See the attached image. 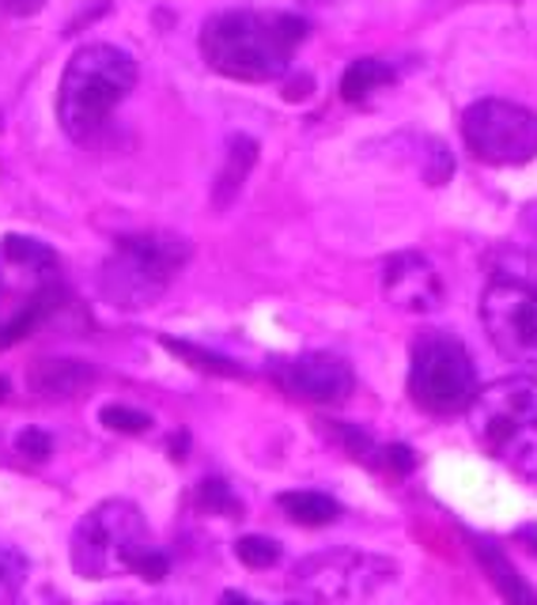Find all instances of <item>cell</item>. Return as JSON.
Returning a JSON list of instances; mask_svg holds the SVG:
<instances>
[{
    "label": "cell",
    "instance_id": "cell-21",
    "mask_svg": "<svg viewBox=\"0 0 537 605\" xmlns=\"http://www.w3.org/2000/svg\"><path fill=\"white\" fill-rule=\"evenodd\" d=\"M500 458L515 469V474L523 477V481L537 485V428H534V431H526L523 439H515V443L507 447Z\"/></svg>",
    "mask_w": 537,
    "mask_h": 605
},
{
    "label": "cell",
    "instance_id": "cell-24",
    "mask_svg": "<svg viewBox=\"0 0 537 605\" xmlns=\"http://www.w3.org/2000/svg\"><path fill=\"white\" fill-rule=\"evenodd\" d=\"M424 178L428 186H443V182L455 175V156L447 152L443 140H424Z\"/></svg>",
    "mask_w": 537,
    "mask_h": 605
},
{
    "label": "cell",
    "instance_id": "cell-34",
    "mask_svg": "<svg viewBox=\"0 0 537 605\" xmlns=\"http://www.w3.org/2000/svg\"><path fill=\"white\" fill-rule=\"evenodd\" d=\"M107 605H129V602H107Z\"/></svg>",
    "mask_w": 537,
    "mask_h": 605
},
{
    "label": "cell",
    "instance_id": "cell-26",
    "mask_svg": "<svg viewBox=\"0 0 537 605\" xmlns=\"http://www.w3.org/2000/svg\"><path fill=\"white\" fill-rule=\"evenodd\" d=\"M382 462H387V474L409 477V474H412V466H417V455H412V450H409L406 443H394V447L382 450Z\"/></svg>",
    "mask_w": 537,
    "mask_h": 605
},
{
    "label": "cell",
    "instance_id": "cell-10",
    "mask_svg": "<svg viewBox=\"0 0 537 605\" xmlns=\"http://www.w3.org/2000/svg\"><path fill=\"white\" fill-rule=\"evenodd\" d=\"M382 295L401 306V311L428 314L439 311V303H443V281H439L436 265L424 254L401 250V254L382 265Z\"/></svg>",
    "mask_w": 537,
    "mask_h": 605
},
{
    "label": "cell",
    "instance_id": "cell-33",
    "mask_svg": "<svg viewBox=\"0 0 537 605\" xmlns=\"http://www.w3.org/2000/svg\"><path fill=\"white\" fill-rule=\"evenodd\" d=\"M8 398V379H0V401Z\"/></svg>",
    "mask_w": 537,
    "mask_h": 605
},
{
    "label": "cell",
    "instance_id": "cell-31",
    "mask_svg": "<svg viewBox=\"0 0 537 605\" xmlns=\"http://www.w3.org/2000/svg\"><path fill=\"white\" fill-rule=\"evenodd\" d=\"M515 541H519L523 549H530V553L537 556V523L523 526V530H515Z\"/></svg>",
    "mask_w": 537,
    "mask_h": 605
},
{
    "label": "cell",
    "instance_id": "cell-3",
    "mask_svg": "<svg viewBox=\"0 0 537 605\" xmlns=\"http://www.w3.org/2000/svg\"><path fill=\"white\" fill-rule=\"evenodd\" d=\"M481 322L496 352L537 368V254L504 250L481 292Z\"/></svg>",
    "mask_w": 537,
    "mask_h": 605
},
{
    "label": "cell",
    "instance_id": "cell-22",
    "mask_svg": "<svg viewBox=\"0 0 537 605\" xmlns=\"http://www.w3.org/2000/svg\"><path fill=\"white\" fill-rule=\"evenodd\" d=\"M99 425L110 431H121V436H140V431L152 428V417L140 409H129V406H102Z\"/></svg>",
    "mask_w": 537,
    "mask_h": 605
},
{
    "label": "cell",
    "instance_id": "cell-27",
    "mask_svg": "<svg viewBox=\"0 0 537 605\" xmlns=\"http://www.w3.org/2000/svg\"><path fill=\"white\" fill-rule=\"evenodd\" d=\"M133 572L144 575L148 583H159L163 575H167V556H163L159 549H152V545H148V549H144V553L137 556V568H133Z\"/></svg>",
    "mask_w": 537,
    "mask_h": 605
},
{
    "label": "cell",
    "instance_id": "cell-25",
    "mask_svg": "<svg viewBox=\"0 0 537 605\" xmlns=\"http://www.w3.org/2000/svg\"><path fill=\"white\" fill-rule=\"evenodd\" d=\"M16 450L27 462H46L53 455V436L46 428H23L16 436Z\"/></svg>",
    "mask_w": 537,
    "mask_h": 605
},
{
    "label": "cell",
    "instance_id": "cell-14",
    "mask_svg": "<svg viewBox=\"0 0 537 605\" xmlns=\"http://www.w3.org/2000/svg\"><path fill=\"white\" fill-rule=\"evenodd\" d=\"M254 163H257V140L243 137V133L227 140L224 167H219L216 186H213V205H216V208H227V205H232V201L238 197V189H243L246 175L254 170Z\"/></svg>",
    "mask_w": 537,
    "mask_h": 605
},
{
    "label": "cell",
    "instance_id": "cell-7",
    "mask_svg": "<svg viewBox=\"0 0 537 605\" xmlns=\"http://www.w3.org/2000/svg\"><path fill=\"white\" fill-rule=\"evenodd\" d=\"M466 148L492 167H523L537 159V114L507 99H481L462 118Z\"/></svg>",
    "mask_w": 537,
    "mask_h": 605
},
{
    "label": "cell",
    "instance_id": "cell-2",
    "mask_svg": "<svg viewBox=\"0 0 537 605\" xmlns=\"http://www.w3.org/2000/svg\"><path fill=\"white\" fill-rule=\"evenodd\" d=\"M137 84V61L110 42H91L72 53L57 88V121L65 137L88 144L102 133L110 114L129 99Z\"/></svg>",
    "mask_w": 537,
    "mask_h": 605
},
{
    "label": "cell",
    "instance_id": "cell-18",
    "mask_svg": "<svg viewBox=\"0 0 537 605\" xmlns=\"http://www.w3.org/2000/svg\"><path fill=\"white\" fill-rule=\"evenodd\" d=\"M4 262L12 265H23L27 273H42L50 276L57 269V254L46 243H38V238H23V235H8L4 238Z\"/></svg>",
    "mask_w": 537,
    "mask_h": 605
},
{
    "label": "cell",
    "instance_id": "cell-32",
    "mask_svg": "<svg viewBox=\"0 0 537 605\" xmlns=\"http://www.w3.org/2000/svg\"><path fill=\"white\" fill-rule=\"evenodd\" d=\"M224 605H254V602H246L243 594H224Z\"/></svg>",
    "mask_w": 537,
    "mask_h": 605
},
{
    "label": "cell",
    "instance_id": "cell-15",
    "mask_svg": "<svg viewBox=\"0 0 537 605\" xmlns=\"http://www.w3.org/2000/svg\"><path fill=\"white\" fill-rule=\"evenodd\" d=\"M281 511L303 526H330L341 515V504L319 488H295V492H281Z\"/></svg>",
    "mask_w": 537,
    "mask_h": 605
},
{
    "label": "cell",
    "instance_id": "cell-17",
    "mask_svg": "<svg viewBox=\"0 0 537 605\" xmlns=\"http://www.w3.org/2000/svg\"><path fill=\"white\" fill-rule=\"evenodd\" d=\"M163 344H167V352H175L178 360H186L189 368L201 371V374H219V379H238L243 374V368H238L235 360L219 357V352H208V349H197V344L189 341H178V338H159Z\"/></svg>",
    "mask_w": 537,
    "mask_h": 605
},
{
    "label": "cell",
    "instance_id": "cell-20",
    "mask_svg": "<svg viewBox=\"0 0 537 605\" xmlns=\"http://www.w3.org/2000/svg\"><path fill=\"white\" fill-rule=\"evenodd\" d=\"M27 583V560L23 553L8 549V545H0V605H12L16 594L23 591Z\"/></svg>",
    "mask_w": 537,
    "mask_h": 605
},
{
    "label": "cell",
    "instance_id": "cell-6",
    "mask_svg": "<svg viewBox=\"0 0 537 605\" xmlns=\"http://www.w3.org/2000/svg\"><path fill=\"white\" fill-rule=\"evenodd\" d=\"M409 393L420 409L450 417V412L469 409L477 398V368L469 360L466 344L450 333H428L412 344V371Z\"/></svg>",
    "mask_w": 537,
    "mask_h": 605
},
{
    "label": "cell",
    "instance_id": "cell-5",
    "mask_svg": "<svg viewBox=\"0 0 537 605\" xmlns=\"http://www.w3.org/2000/svg\"><path fill=\"white\" fill-rule=\"evenodd\" d=\"M148 549V523L129 499H102L76 523L69 541L72 572L84 579H114L137 568Z\"/></svg>",
    "mask_w": 537,
    "mask_h": 605
},
{
    "label": "cell",
    "instance_id": "cell-4",
    "mask_svg": "<svg viewBox=\"0 0 537 605\" xmlns=\"http://www.w3.org/2000/svg\"><path fill=\"white\" fill-rule=\"evenodd\" d=\"M189 243L178 235H126L118 238L107 265L99 269V292L102 300L121 306V311H140L156 303L167 292L170 276L186 265Z\"/></svg>",
    "mask_w": 537,
    "mask_h": 605
},
{
    "label": "cell",
    "instance_id": "cell-19",
    "mask_svg": "<svg viewBox=\"0 0 537 605\" xmlns=\"http://www.w3.org/2000/svg\"><path fill=\"white\" fill-rule=\"evenodd\" d=\"M235 556H238V564H246V568L265 572V568H273V564L281 560V545H276L273 537L246 534V537H238V541H235Z\"/></svg>",
    "mask_w": 537,
    "mask_h": 605
},
{
    "label": "cell",
    "instance_id": "cell-30",
    "mask_svg": "<svg viewBox=\"0 0 537 605\" xmlns=\"http://www.w3.org/2000/svg\"><path fill=\"white\" fill-rule=\"evenodd\" d=\"M311 88H314L311 76H300V80H292V84L284 88V99H287V103H300V99H306V95H311Z\"/></svg>",
    "mask_w": 537,
    "mask_h": 605
},
{
    "label": "cell",
    "instance_id": "cell-29",
    "mask_svg": "<svg viewBox=\"0 0 537 605\" xmlns=\"http://www.w3.org/2000/svg\"><path fill=\"white\" fill-rule=\"evenodd\" d=\"M4 8L12 16H38L46 8V0H4Z\"/></svg>",
    "mask_w": 537,
    "mask_h": 605
},
{
    "label": "cell",
    "instance_id": "cell-12",
    "mask_svg": "<svg viewBox=\"0 0 537 605\" xmlns=\"http://www.w3.org/2000/svg\"><path fill=\"white\" fill-rule=\"evenodd\" d=\"M95 382V368L80 360H38L31 371H27V387L38 398H80L84 390H91Z\"/></svg>",
    "mask_w": 537,
    "mask_h": 605
},
{
    "label": "cell",
    "instance_id": "cell-28",
    "mask_svg": "<svg viewBox=\"0 0 537 605\" xmlns=\"http://www.w3.org/2000/svg\"><path fill=\"white\" fill-rule=\"evenodd\" d=\"M338 439H341L344 447H349V455H352V458H360V462H368V458L375 455L371 439L363 436V431H357V428H338Z\"/></svg>",
    "mask_w": 537,
    "mask_h": 605
},
{
    "label": "cell",
    "instance_id": "cell-8",
    "mask_svg": "<svg viewBox=\"0 0 537 605\" xmlns=\"http://www.w3.org/2000/svg\"><path fill=\"white\" fill-rule=\"evenodd\" d=\"M469 425L473 436L488 455L500 458L515 439L537 428V382L530 374H511V379H496L492 387L477 390L469 401Z\"/></svg>",
    "mask_w": 537,
    "mask_h": 605
},
{
    "label": "cell",
    "instance_id": "cell-9",
    "mask_svg": "<svg viewBox=\"0 0 537 605\" xmlns=\"http://www.w3.org/2000/svg\"><path fill=\"white\" fill-rule=\"evenodd\" d=\"M394 564L360 549H325L295 568V583H303L322 602H363L382 583L394 579Z\"/></svg>",
    "mask_w": 537,
    "mask_h": 605
},
{
    "label": "cell",
    "instance_id": "cell-16",
    "mask_svg": "<svg viewBox=\"0 0 537 605\" xmlns=\"http://www.w3.org/2000/svg\"><path fill=\"white\" fill-rule=\"evenodd\" d=\"M387 84H394V69H390L387 61H379V57H360V61H352L349 69H344L341 95L349 103H363L371 91L387 88Z\"/></svg>",
    "mask_w": 537,
    "mask_h": 605
},
{
    "label": "cell",
    "instance_id": "cell-1",
    "mask_svg": "<svg viewBox=\"0 0 537 605\" xmlns=\"http://www.w3.org/2000/svg\"><path fill=\"white\" fill-rule=\"evenodd\" d=\"M306 23L292 12H216L201 27V57L227 80L268 84L287 72Z\"/></svg>",
    "mask_w": 537,
    "mask_h": 605
},
{
    "label": "cell",
    "instance_id": "cell-23",
    "mask_svg": "<svg viewBox=\"0 0 537 605\" xmlns=\"http://www.w3.org/2000/svg\"><path fill=\"white\" fill-rule=\"evenodd\" d=\"M197 499H201V507L213 511V515H232V518L243 515V504H238V496L224 481H205Z\"/></svg>",
    "mask_w": 537,
    "mask_h": 605
},
{
    "label": "cell",
    "instance_id": "cell-13",
    "mask_svg": "<svg viewBox=\"0 0 537 605\" xmlns=\"http://www.w3.org/2000/svg\"><path fill=\"white\" fill-rule=\"evenodd\" d=\"M469 545H473L477 564L485 568V575L492 579V587L500 591V598L507 605H537V591L523 579V572L515 568V564L507 560V556L496 549L488 537H473V534H469Z\"/></svg>",
    "mask_w": 537,
    "mask_h": 605
},
{
    "label": "cell",
    "instance_id": "cell-11",
    "mask_svg": "<svg viewBox=\"0 0 537 605\" xmlns=\"http://www.w3.org/2000/svg\"><path fill=\"white\" fill-rule=\"evenodd\" d=\"M284 387L292 393H300L306 401H319V406H333V401H344L357 387L352 379V368L338 357H325V352H311V357H300L287 363L284 371Z\"/></svg>",
    "mask_w": 537,
    "mask_h": 605
}]
</instances>
